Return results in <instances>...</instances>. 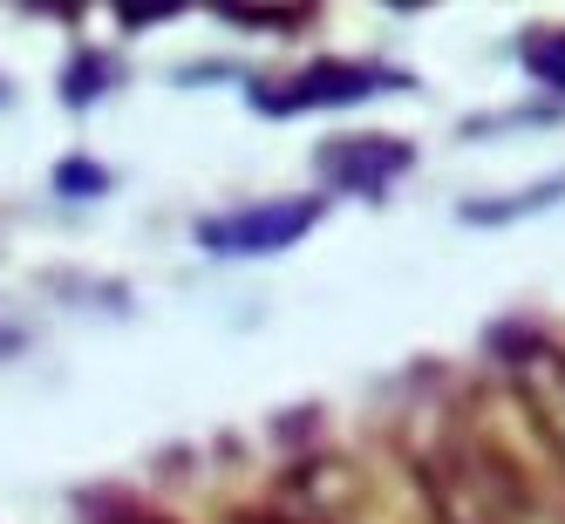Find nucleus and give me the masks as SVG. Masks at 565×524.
I'll return each mask as SVG.
<instances>
[{
    "label": "nucleus",
    "mask_w": 565,
    "mask_h": 524,
    "mask_svg": "<svg viewBox=\"0 0 565 524\" xmlns=\"http://www.w3.org/2000/svg\"><path fill=\"white\" fill-rule=\"evenodd\" d=\"M416 491L429 524H524L532 483L477 416H443L416 450Z\"/></svg>",
    "instance_id": "f257e3e1"
},
{
    "label": "nucleus",
    "mask_w": 565,
    "mask_h": 524,
    "mask_svg": "<svg viewBox=\"0 0 565 524\" xmlns=\"http://www.w3.org/2000/svg\"><path fill=\"white\" fill-rule=\"evenodd\" d=\"M511 382L524 395V409H532V423L545 429V442L565 457V354L558 347H518Z\"/></svg>",
    "instance_id": "f03ea898"
},
{
    "label": "nucleus",
    "mask_w": 565,
    "mask_h": 524,
    "mask_svg": "<svg viewBox=\"0 0 565 524\" xmlns=\"http://www.w3.org/2000/svg\"><path fill=\"white\" fill-rule=\"evenodd\" d=\"M253 524H300V517H253Z\"/></svg>",
    "instance_id": "7ed1b4c3"
}]
</instances>
